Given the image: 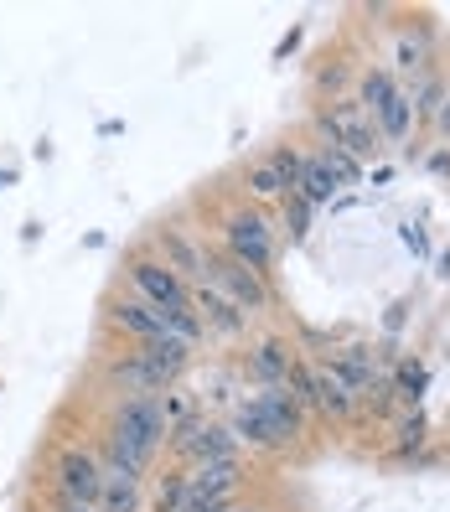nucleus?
I'll use <instances>...</instances> for the list:
<instances>
[{
  "mask_svg": "<svg viewBox=\"0 0 450 512\" xmlns=\"http://www.w3.org/2000/svg\"><path fill=\"white\" fill-rule=\"evenodd\" d=\"M57 497L99 507V497H104V466L88 456V450H78V445L63 450V456H57Z\"/></svg>",
  "mask_w": 450,
  "mask_h": 512,
  "instance_id": "nucleus-4",
  "label": "nucleus"
},
{
  "mask_svg": "<svg viewBox=\"0 0 450 512\" xmlns=\"http://www.w3.org/2000/svg\"><path fill=\"white\" fill-rule=\"evenodd\" d=\"M399 238H404V244H409L414 254H430V238H425V228H419V223H404V228H399Z\"/></svg>",
  "mask_w": 450,
  "mask_h": 512,
  "instance_id": "nucleus-34",
  "label": "nucleus"
},
{
  "mask_svg": "<svg viewBox=\"0 0 450 512\" xmlns=\"http://www.w3.org/2000/svg\"><path fill=\"white\" fill-rule=\"evenodd\" d=\"M176 450H187L197 466H202V461H233V430L187 419V425H176Z\"/></svg>",
  "mask_w": 450,
  "mask_h": 512,
  "instance_id": "nucleus-7",
  "label": "nucleus"
},
{
  "mask_svg": "<svg viewBox=\"0 0 450 512\" xmlns=\"http://www.w3.org/2000/svg\"><path fill=\"white\" fill-rule=\"evenodd\" d=\"M114 378H119V383H130V388H140V394H161V388H166V378L150 368L140 352L125 357V363H114Z\"/></svg>",
  "mask_w": 450,
  "mask_h": 512,
  "instance_id": "nucleus-20",
  "label": "nucleus"
},
{
  "mask_svg": "<svg viewBox=\"0 0 450 512\" xmlns=\"http://www.w3.org/2000/svg\"><path fill=\"white\" fill-rule=\"evenodd\" d=\"M269 166L280 171V182H285V192H295L300 187V171H306V156H300V150H275V156H269Z\"/></svg>",
  "mask_w": 450,
  "mask_h": 512,
  "instance_id": "nucleus-24",
  "label": "nucleus"
},
{
  "mask_svg": "<svg viewBox=\"0 0 450 512\" xmlns=\"http://www.w3.org/2000/svg\"><path fill=\"white\" fill-rule=\"evenodd\" d=\"M166 435V404L156 394H135L119 404L114 414V430H109V461L119 471L140 476L150 466V456H156V445Z\"/></svg>",
  "mask_w": 450,
  "mask_h": 512,
  "instance_id": "nucleus-1",
  "label": "nucleus"
},
{
  "mask_svg": "<svg viewBox=\"0 0 450 512\" xmlns=\"http://www.w3.org/2000/svg\"><path fill=\"white\" fill-rule=\"evenodd\" d=\"M440 280H450V249L440 254Z\"/></svg>",
  "mask_w": 450,
  "mask_h": 512,
  "instance_id": "nucleus-38",
  "label": "nucleus"
},
{
  "mask_svg": "<svg viewBox=\"0 0 450 512\" xmlns=\"http://www.w3.org/2000/svg\"><path fill=\"white\" fill-rule=\"evenodd\" d=\"M290 368H295V352H290L285 342H264V347L254 352V378H259V388H285V383H290Z\"/></svg>",
  "mask_w": 450,
  "mask_h": 512,
  "instance_id": "nucleus-14",
  "label": "nucleus"
},
{
  "mask_svg": "<svg viewBox=\"0 0 450 512\" xmlns=\"http://www.w3.org/2000/svg\"><path fill=\"white\" fill-rule=\"evenodd\" d=\"M430 171H435V176H450V150H435V156H430Z\"/></svg>",
  "mask_w": 450,
  "mask_h": 512,
  "instance_id": "nucleus-36",
  "label": "nucleus"
},
{
  "mask_svg": "<svg viewBox=\"0 0 450 512\" xmlns=\"http://www.w3.org/2000/svg\"><path fill=\"white\" fill-rule=\"evenodd\" d=\"M140 357H145V363H150V368H156V373L171 383L176 373H182V368L192 363V347H187L182 337H171V331H161L156 342H145V352H140Z\"/></svg>",
  "mask_w": 450,
  "mask_h": 512,
  "instance_id": "nucleus-13",
  "label": "nucleus"
},
{
  "mask_svg": "<svg viewBox=\"0 0 450 512\" xmlns=\"http://www.w3.org/2000/svg\"><path fill=\"white\" fill-rule=\"evenodd\" d=\"M373 119H378V130H383L388 140H404L409 125H414V104H409L404 88H394V94H388V99L373 109Z\"/></svg>",
  "mask_w": 450,
  "mask_h": 512,
  "instance_id": "nucleus-19",
  "label": "nucleus"
},
{
  "mask_svg": "<svg viewBox=\"0 0 450 512\" xmlns=\"http://www.w3.org/2000/svg\"><path fill=\"white\" fill-rule=\"evenodd\" d=\"M326 368H332L342 383H347V394L357 399V394H368L373 388V352L368 347H347V352H332L326 357Z\"/></svg>",
  "mask_w": 450,
  "mask_h": 512,
  "instance_id": "nucleus-12",
  "label": "nucleus"
},
{
  "mask_svg": "<svg viewBox=\"0 0 450 512\" xmlns=\"http://www.w3.org/2000/svg\"><path fill=\"white\" fill-rule=\"evenodd\" d=\"M399 68H404V73L425 68V47H419L414 37H399Z\"/></svg>",
  "mask_w": 450,
  "mask_h": 512,
  "instance_id": "nucleus-32",
  "label": "nucleus"
},
{
  "mask_svg": "<svg viewBox=\"0 0 450 512\" xmlns=\"http://www.w3.org/2000/svg\"><path fill=\"white\" fill-rule=\"evenodd\" d=\"M399 435H404V440H399V456H409V445H419V440H425V414L414 409V414L404 419V425H399Z\"/></svg>",
  "mask_w": 450,
  "mask_h": 512,
  "instance_id": "nucleus-30",
  "label": "nucleus"
},
{
  "mask_svg": "<svg viewBox=\"0 0 450 512\" xmlns=\"http://www.w3.org/2000/svg\"><path fill=\"white\" fill-rule=\"evenodd\" d=\"M161 249H166V269H171L176 280H202V285H207V254L192 244L187 233L166 228V233H161Z\"/></svg>",
  "mask_w": 450,
  "mask_h": 512,
  "instance_id": "nucleus-11",
  "label": "nucleus"
},
{
  "mask_svg": "<svg viewBox=\"0 0 450 512\" xmlns=\"http://www.w3.org/2000/svg\"><path fill=\"white\" fill-rule=\"evenodd\" d=\"M249 192H254V197H290L285 182H280V171L269 166V161H259V166L249 171Z\"/></svg>",
  "mask_w": 450,
  "mask_h": 512,
  "instance_id": "nucleus-25",
  "label": "nucleus"
},
{
  "mask_svg": "<svg viewBox=\"0 0 450 512\" xmlns=\"http://www.w3.org/2000/svg\"><path fill=\"white\" fill-rule=\"evenodd\" d=\"M337 192H342V182H337L332 171H326V161H321V156H311V161H306V171H300L295 197H300V202H311V207H326Z\"/></svg>",
  "mask_w": 450,
  "mask_h": 512,
  "instance_id": "nucleus-16",
  "label": "nucleus"
},
{
  "mask_svg": "<svg viewBox=\"0 0 450 512\" xmlns=\"http://www.w3.org/2000/svg\"><path fill=\"white\" fill-rule=\"evenodd\" d=\"M316 125H321L326 145H342L347 156H378V130L363 119V104H337V109H326Z\"/></svg>",
  "mask_w": 450,
  "mask_h": 512,
  "instance_id": "nucleus-3",
  "label": "nucleus"
},
{
  "mask_svg": "<svg viewBox=\"0 0 450 512\" xmlns=\"http://www.w3.org/2000/svg\"><path fill=\"white\" fill-rule=\"evenodd\" d=\"M352 404H357V399L347 394V383H342L332 368H326V363H316V409H326L332 419H347Z\"/></svg>",
  "mask_w": 450,
  "mask_h": 512,
  "instance_id": "nucleus-18",
  "label": "nucleus"
},
{
  "mask_svg": "<svg viewBox=\"0 0 450 512\" xmlns=\"http://www.w3.org/2000/svg\"><path fill=\"white\" fill-rule=\"evenodd\" d=\"M233 435H238V440H249V445H280V435L269 430V419H264L254 404H238V414H233Z\"/></svg>",
  "mask_w": 450,
  "mask_h": 512,
  "instance_id": "nucleus-21",
  "label": "nucleus"
},
{
  "mask_svg": "<svg viewBox=\"0 0 450 512\" xmlns=\"http://www.w3.org/2000/svg\"><path fill=\"white\" fill-rule=\"evenodd\" d=\"M187 487L192 492H213V497H233V487H238V456L233 461H202V466H192Z\"/></svg>",
  "mask_w": 450,
  "mask_h": 512,
  "instance_id": "nucleus-15",
  "label": "nucleus"
},
{
  "mask_svg": "<svg viewBox=\"0 0 450 512\" xmlns=\"http://www.w3.org/2000/svg\"><path fill=\"white\" fill-rule=\"evenodd\" d=\"M425 383H430V373L419 368V363H399V373H394V388L409 399V404H419V394H425Z\"/></svg>",
  "mask_w": 450,
  "mask_h": 512,
  "instance_id": "nucleus-26",
  "label": "nucleus"
},
{
  "mask_svg": "<svg viewBox=\"0 0 450 512\" xmlns=\"http://www.w3.org/2000/svg\"><path fill=\"white\" fill-rule=\"evenodd\" d=\"M166 316V331H171V337H182L187 347L202 337V321H197V311H192V300H187V306H176V311H161Z\"/></svg>",
  "mask_w": 450,
  "mask_h": 512,
  "instance_id": "nucleus-23",
  "label": "nucleus"
},
{
  "mask_svg": "<svg viewBox=\"0 0 450 512\" xmlns=\"http://www.w3.org/2000/svg\"><path fill=\"white\" fill-rule=\"evenodd\" d=\"M285 388L295 394V404H300V409H306V404H316V368H311V363H295Z\"/></svg>",
  "mask_w": 450,
  "mask_h": 512,
  "instance_id": "nucleus-27",
  "label": "nucleus"
},
{
  "mask_svg": "<svg viewBox=\"0 0 450 512\" xmlns=\"http://www.w3.org/2000/svg\"><path fill=\"white\" fill-rule=\"evenodd\" d=\"M440 99H445V83H440V78H425V83L414 88V99H409V104H414V114H435Z\"/></svg>",
  "mask_w": 450,
  "mask_h": 512,
  "instance_id": "nucleus-29",
  "label": "nucleus"
},
{
  "mask_svg": "<svg viewBox=\"0 0 450 512\" xmlns=\"http://www.w3.org/2000/svg\"><path fill=\"white\" fill-rule=\"evenodd\" d=\"M435 125H440V135L450 140V94L440 99V109H435Z\"/></svg>",
  "mask_w": 450,
  "mask_h": 512,
  "instance_id": "nucleus-35",
  "label": "nucleus"
},
{
  "mask_svg": "<svg viewBox=\"0 0 450 512\" xmlns=\"http://www.w3.org/2000/svg\"><path fill=\"white\" fill-rule=\"evenodd\" d=\"M388 94H394V78H388L383 68L363 78V109H368V114H373V109H378V104H383Z\"/></svg>",
  "mask_w": 450,
  "mask_h": 512,
  "instance_id": "nucleus-28",
  "label": "nucleus"
},
{
  "mask_svg": "<svg viewBox=\"0 0 450 512\" xmlns=\"http://www.w3.org/2000/svg\"><path fill=\"white\" fill-rule=\"evenodd\" d=\"M57 512H99V507H83V502H68L63 497V502H57Z\"/></svg>",
  "mask_w": 450,
  "mask_h": 512,
  "instance_id": "nucleus-37",
  "label": "nucleus"
},
{
  "mask_svg": "<svg viewBox=\"0 0 450 512\" xmlns=\"http://www.w3.org/2000/svg\"><path fill=\"white\" fill-rule=\"evenodd\" d=\"M182 492H187V476H171L166 487H161V502H156V507H161V512H176V502H182Z\"/></svg>",
  "mask_w": 450,
  "mask_h": 512,
  "instance_id": "nucleus-33",
  "label": "nucleus"
},
{
  "mask_svg": "<svg viewBox=\"0 0 450 512\" xmlns=\"http://www.w3.org/2000/svg\"><path fill=\"white\" fill-rule=\"evenodd\" d=\"M285 213H290V233H295V238H306V223H311V202L285 197Z\"/></svg>",
  "mask_w": 450,
  "mask_h": 512,
  "instance_id": "nucleus-31",
  "label": "nucleus"
},
{
  "mask_svg": "<svg viewBox=\"0 0 450 512\" xmlns=\"http://www.w3.org/2000/svg\"><path fill=\"white\" fill-rule=\"evenodd\" d=\"M130 280H135V290H140V300H150L156 311H176V306H187V285L171 275V269L161 264V259H135V269H130Z\"/></svg>",
  "mask_w": 450,
  "mask_h": 512,
  "instance_id": "nucleus-6",
  "label": "nucleus"
},
{
  "mask_svg": "<svg viewBox=\"0 0 450 512\" xmlns=\"http://www.w3.org/2000/svg\"><path fill=\"white\" fill-rule=\"evenodd\" d=\"M249 404H254V409L269 419V430L280 435V445L300 435V404H295V394H290V388H259V394H254Z\"/></svg>",
  "mask_w": 450,
  "mask_h": 512,
  "instance_id": "nucleus-9",
  "label": "nucleus"
},
{
  "mask_svg": "<svg viewBox=\"0 0 450 512\" xmlns=\"http://www.w3.org/2000/svg\"><path fill=\"white\" fill-rule=\"evenodd\" d=\"M207 285L223 290V295L233 300V306L244 311V316H254V311H264V306H269V285L254 275L249 264H238L233 254H223V259L207 254Z\"/></svg>",
  "mask_w": 450,
  "mask_h": 512,
  "instance_id": "nucleus-2",
  "label": "nucleus"
},
{
  "mask_svg": "<svg viewBox=\"0 0 450 512\" xmlns=\"http://www.w3.org/2000/svg\"><path fill=\"white\" fill-rule=\"evenodd\" d=\"M104 466V497H99V512H135V481L140 476H130V471H119L114 461H99Z\"/></svg>",
  "mask_w": 450,
  "mask_h": 512,
  "instance_id": "nucleus-17",
  "label": "nucleus"
},
{
  "mask_svg": "<svg viewBox=\"0 0 450 512\" xmlns=\"http://www.w3.org/2000/svg\"><path fill=\"white\" fill-rule=\"evenodd\" d=\"M192 311H197L202 331H218V337H238V331H244V311H238L233 300L223 290H213V285H202L192 295Z\"/></svg>",
  "mask_w": 450,
  "mask_h": 512,
  "instance_id": "nucleus-8",
  "label": "nucleus"
},
{
  "mask_svg": "<svg viewBox=\"0 0 450 512\" xmlns=\"http://www.w3.org/2000/svg\"><path fill=\"white\" fill-rule=\"evenodd\" d=\"M321 161H326V171H332L342 187H357V182H363V171H357V156H347L342 145H326V150H321Z\"/></svg>",
  "mask_w": 450,
  "mask_h": 512,
  "instance_id": "nucleus-22",
  "label": "nucleus"
},
{
  "mask_svg": "<svg viewBox=\"0 0 450 512\" xmlns=\"http://www.w3.org/2000/svg\"><path fill=\"white\" fill-rule=\"evenodd\" d=\"M109 321L125 326L130 337H140V342H156L161 331H166V316L150 306V300H135V295H130V300H114V306H109Z\"/></svg>",
  "mask_w": 450,
  "mask_h": 512,
  "instance_id": "nucleus-10",
  "label": "nucleus"
},
{
  "mask_svg": "<svg viewBox=\"0 0 450 512\" xmlns=\"http://www.w3.org/2000/svg\"><path fill=\"white\" fill-rule=\"evenodd\" d=\"M223 238H228V254L238 264H249L254 275H259V269H269V259H275V233H269V223L259 213H233L228 228H223Z\"/></svg>",
  "mask_w": 450,
  "mask_h": 512,
  "instance_id": "nucleus-5",
  "label": "nucleus"
}]
</instances>
